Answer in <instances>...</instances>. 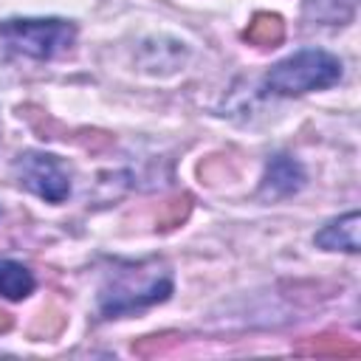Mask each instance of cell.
I'll use <instances>...</instances> for the list:
<instances>
[{
	"instance_id": "obj_1",
	"label": "cell",
	"mask_w": 361,
	"mask_h": 361,
	"mask_svg": "<svg viewBox=\"0 0 361 361\" xmlns=\"http://www.w3.org/2000/svg\"><path fill=\"white\" fill-rule=\"evenodd\" d=\"M172 293V274L161 259L144 262H118L99 293V307L107 319L124 316L155 302H164Z\"/></svg>"
},
{
	"instance_id": "obj_9",
	"label": "cell",
	"mask_w": 361,
	"mask_h": 361,
	"mask_svg": "<svg viewBox=\"0 0 361 361\" xmlns=\"http://www.w3.org/2000/svg\"><path fill=\"white\" fill-rule=\"evenodd\" d=\"M34 290V276L14 259H0V293L8 299H25Z\"/></svg>"
},
{
	"instance_id": "obj_3",
	"label": "cell",
	"mask_w": 361,
	"mask_h": 361,
	"mask_svg": "<svg viewBox=\"0 0 361 361\" xmlns=\"http://www.w3.org/2000/svg\"><path fill=\"white\" fill-rule=\"evenodd\" d=\"M0 37L20 54H28L34 59H51L71 48L76 28L68 20H3Z\"/></svg>"
},
{
	"instance_id": "obj_6",
	"label": "cell",
	"mask_w": 361,
	"mask_h": 361,
	"mask_svg": "<svg viewBox=\"0 0 361 361\" xmlns=\"http://www.w3.org/2000/svg\"><path fill=\"white\" fill-rule=\"evenodd\" d=\"M358 223H361L358 212H347L344 217L327 223V226L316 234V245L330 248V251H338V248H341V251L355 254V251H358Z\"/></svg>"
},
{
	"instance_id": "obj_7",
	"label": "cell",
	"mask_w": 361,
	"mask_h": 361,
	"mask_svg": "<svg viewBox=\"0 0 361 361\" xmlns=\"http://www.w3.org/2000/svg\"><path fill=\"white\" fill-rule=\"evenodd\" d=\"M299 355H316V358H355L361 353V347L353 338H344L338 333H322L313 338H305L302 344H296Z\"/></svg>"
},
{
	"instance_id": "obj_11",
	"label": "cell",
	"mask_w": 361,
	"mask_h": 361,
	"mask_svg": "<svg viewBox=\"0 0 361 361\" xmlns=\"http://www.w3.org/2000/svg\"><path fill=\"white\" fill-rule=\"evenodd\" d=\"M62 327H65L62 310H59L56 305H45V307L37 313L34 324H31V338H54V336H59Z\"/></svg>"
},
{
	"instance_id": "obj_12",
	"label": "cell",
	"mask_w": 361,
	"mask_h": 361,
	"mask_svg": "<svg viewBox=\"0 0 361 361\" xmlns=\"http://www.w3.org/2000/svg\"><path fill=\"white\" fill-rule=\"evenodd\" d=\"M6 330H11V313H6L0 307V333H6Z\"/></svg>"
},
{
	"instance_id": "obj_5",
	"label": "cell",
	"mask_w": 361,
	"mask_h": 361,
	"mask_svg": "<svg viewBox=\"0 0 361 361\" xmlns=\"http://www.w3.org/2000/svg\"><path fill=\"white\" fill-rule=\"evenodd\" d=\"M305 175L299 169V164L288 155H276L268 161L265 166V178H262V197H288L302 186Z\"/></svg>"
},
{
	"instance_id": "obj_4",
	"label": "cell",
	"mask_w": 361,
	"mask_h": 361,
	"mask_svg": "<svg viewBox=\"0 0 361 361\" xmlns=\"http://www.w3.org/2000/svg\"><path fill=\"white\" fill-rule=\"evenodd\" d=\"M14 178L20 186L34 192L48 203H62L71 192V178L56 155L45 152H23L14 161Z\"/></svg>"
},
{
	"instance_id": "obj_2",
	"label": "cell",
	"mask_w": 361,
	"mask_h": 361,
	"mask_svg": "<svg viewBox=\"0 0 361 361\" xmlns=\"http://www.w3.org/2000/svg\"><path fill=\"white\" fill-rule=\"evenodd\" d=\"M341 79V62L327 54V51H299L282 62H276L268 76L265 85L268 90L279 93V96H299L307 90H319V87H330Z\"/></svg>"
},
{
	"instance_id": "obj_10",
	"label": "cell",
	"mask_w": 361,
	"mask_h": 361,
	"mask_svg": "<svg viewBox=\"0 0 361 361\" xmlns=\"http://www.w3.org/2000/svg\"><path fill=\"white\" fill-rule=\"evenodd\" d=\"M189 209H192V197L189 195H175L172 200H166L158 212V228L161 231H169L175 226H180L186 217H189Z\"/></svg>"
},
{
	"instance_id": "obj_8",
	"label": "cell",
	"mask_w": 361,
	"mask_h": 361,
	"mask_svg": "<svg viewBox=\"0 0 361 361\" xmlns=\"http://www.w3.org/2000/svg\"><path fill=\"white\" fill-rule=\"evenodd\" d=\"M243 37L257 45V48H274L282 42L285 37V23L279 14H271V11H259L254 14V20L248 23V28L243 31Z\"/></svg>"
}]
</instances>
